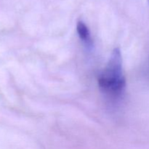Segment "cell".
I'll return each mask as SVG.
<instances>
[{"instance_id":"obj_1","label":"cell","mask_w":149,"mask_h":149,"mask_svg":"<svg viewBox=\"0 0 149 149\" xmlns=\"http://www.w3.org/2000/svg\"><path fill=\"white\" fill-rule=\"evenodd\" d=\"M100 90L111 97H119L126 86L122 57L119 48H114L104 69L98 77Z\"/></svg>"},{"instance_id":"obj_2","label":"cell","mask_w":149,"mask_h":149,"mask_svg":"<svg viewBox=\"0 0 149 149\" xmlns=\"http://www.w3.org/2000/svg\"><path fill=\"white\" fill-rule=\"evenodd\" d=\"M77 31L78 33L80 39L85 43L87 46L92 45V39L90 36V32L87 25L81 20L78 21L77 24Z\"/></svg>"}]
</instances>
